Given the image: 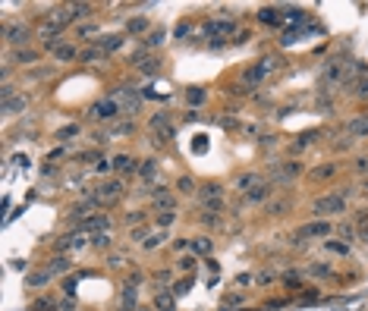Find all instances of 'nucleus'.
<instances>
[{"mask_svg": "<svg viewBox=\"0 0 368 311\" xmlns=\"http://www.w3.org/2000/svg\"><path fill=\"white\" fill-rule=\"evenodd\" d=\"M195 264H198L195 258H180V261H176V270H180V273H192Z\"/></svg>", "mask_w": 368, "mask_h": 311, "instance_id": "obj_30", "label": "nucleus"}, {"mask_svg": "<svg viewBox=\"0 0 368 311\" xmlns=\"http://www.w3.org/2000/svg\"><path fill=\"white\" fill-rule=\"evenodd\" d=\"M365 189H368V183H365Z\"/></svg>", "mask_w": 368, "mask_h": 311, "instance_id": "obj_51", "label": "nucleus"}, {"mask_svg": "<svg viewBox=\"0 0 368 311\" xmlns=\"http://www.w3.org/2000/svg\"><path fill=\"white\" fill-rule=\"evenodd\" d=\"M312 211L321 214V220H324V214H346V195H324L312 205Z\"/></svg>", "mask_w": 368, "mask_h": 311, "instance_id": "obj_2", "label": "nucleus"}, {"mask_svg": "<svg viewBox=\"0 0 368 311\" xmlns=\"http://www.w3.org/2000/svg\"><path fill=\"white\" fill-rule=\"evenodd\" d=\"M69 267H73V261H69L66 255H57V258L51 261V267H47V270H51V273H54V277H57V273H66Z\"/></svg>", "mask_w": 368, "mask_h": 311, "instance_id": "obj_21", "label": "nucleus"}, {"mask_svg": "<svg viewBox=\"0 0 368 311\" xmlns=\"http://www.w3.org/2000/svg\"><path fill=\"white\" fill-rule=\"evenodd\" d=\"M116 113H120V101L116 98H104L91 107V119H101V123H107V119H113Z\"/></svg>", "mask_w": 368, "mask_h": 311, "instance_id": "obj_4", "label": "nucleus"}, {"mask_svg": "<svg viewBox=\"0 0 368 311\" xmlns=\"http://www.w3.org/2000/svg\"><path fill=\"white\" fill-rule=\"evenodd\" d=\"M120 192H123V183H120V179H110V183H101L94 195H98L101 201H116V198H120Z\"/></svg>", "mask_w": 368, "mask_h": 311, "instance_id": "obj_10", "label": "nucleus"}, {"mask_svg": "<svg viewBox=\"0 0 368 311\" xmlns=\"http://www.w3.org/2000/svg\"><path fill=\"white\" fill-rule=\"evenodd\" d=\"M136 66L142 69V73H148V76L158 73V60H154V57H136Z\"/></svg>", "mask_w": 368, "mask_h": 311, "instance_id": "obj_23", "label": "nucleus"}, {"mask_svg": "<svg viewBox=\"0 0 368 311\" xmlns=\"http://www.w3.org/2000/svg\"><path fill=\"white\" fill-rule=\"evenodd\" d=\"M255 186H258V176L255 173H242L239 179H236V189H242V192H252Z\"/></svg>", "mask_w": 368, "mask_h": 311, "instance_id": "obj_24", "label": "nucleus"}, {"mask_svg": "<svg viewBox=\"0 0 368 311\" xmlns=\"http://www.w3.org/2000/svg\"><path fill=\"white\" fill-rule=\"evenodd\" d=\"M355 94H359V98H368V79H362L359 85H355Z\"/></svg>", "mask_w": 368, "mask_h": 311, "instance_id": "obj_43", "label": "nucleus"}, {"mask_svg": "<svg viewBox=\"0 0 368 311\" xmlns=\"http://www.w3.org/2000/svg\"><path fill=\"white\" fill-rule=\"evenodd\" d=\"M189 286H192V280H180L170 292H173V295H186V292H189Z\"/></svg>", "mask_w": 368, "mask_h": 311, "instance_id": "obj_40", "label": "nucleus"}, {"mask_svg": "<svg viewBox=\"0 0 368 311\" xmlns=\"http://www.w3.org/2000/svg\"><path fill=\"white\" fill-rule=\"evenodd\" d=\"M205 98H208L205 88H189V91H186V101H189V104H205Z\"/></svg>", "mask_w": 368, "mask_h": 311, "instance_id": "obj_28", "label": "nucleus"}, {"mask_svg": "<svg viewBox=\"0 0 368 311\" xmlns=\"http://www.w3.org/2000/svg\"><path fill=\"white\" fill-rule=\"evenodd\" d=\"M123 41H126L123 35H104V38H98V47H101L104 54H110V51H116V47H120Z\"/></svg>", "mask_w": 368, "mask_h": 311, "instance_id": "obj_16", "label": "nucleus"}, {"mask_svg": "<svg viewBox=\"0 0 368 311\" xmlns=\"http://www.w3.org/2000/svg\"><path fill=\"white\" fill-rule=\"evenodd\" d=\"M330 236V223L327 220H312V223H302L296 230V239H327Z\"/></svg>", "mask_w": 368, "mask_h": 311, "instance_id": "obj_3", "label": "nucleus"}, {"mask_svg": "<svg viewBox=\"0 0 368 311\" xmlns=\"http://www.w3.org/2000/svg\"><path fill=\"white\" fill-rule=\"evenodd\" d=\"M88 245L98 248V252H107V248L113 245V242H110V233H94V236L88 239Z\"/></svg>", "mask_w": 368, "mask_h": 311, "instance_id": "obj_20", "label": "nucleus"}, {"mask_svg": "<svg viewBox=\"0 0 368 311\" xmlns=\"http://www.w3.org/2000/svg\"><path fill=\"white\" fill-rule=\"evenodd\" d=\"M274 66H277V60H274V57H265V60H258V66H252V69L246 73V82H249V85H255V82H261V79H265V76H268Z\"/></svg>", "mask_w": 368, "mask_h": 311, "instance_id": "obj_6", "label": "nucleus"}, {"mask_svg": "<svg viewBox=\"0 0 368 311\" xmlns=\"http://www.w3.org/2000/svg\"><path fill=\"white\" fill-rule=\"evenodd\" d=\"M116 98H120L123 101V113H129V116H133V113H139V94H133V88H120V91H116Z\"/></svg>", "mask_w": 368, "mask_h": 311, "instance_id": "obj_12", "label": "nucleus"}, {"mask_svg": "<svg viewBox=\"0 0 368 311\" xmlns=\"http://www.w3.org/2000/svg\"><path fill=\"white\" fill-rule=\"evenodd\" d=\"M54 54H57V60H63V63H66V60H76V57H79V51H76L73 44H60Z\"/></svg>", "mask_w": 368, "mask_h": 311, "instance_id": "obj_25", "label": "nucleus"}, {"mask_svg": "<svg viewBox=\"0 0 368 311\" xmlns=\"http://www.w3.org/2000/svg\"><path fill=\"white\" fill-rule=\"evenodd\" d=\"M145 217H148V214H145V211H129V217H126V223H129V226H139V223H142V220H145Z\"/></svg>", "mask_w": 368, "mask_h": 311, "instance_id": "obj_35", "label": "nucleus"}, {"mask_svg": "<svg viewBox=\"0 0 368 311\" xmlns=\"http://www.w3.org/2000/svg\"><path fill=\"white\" fill-rule=\"evenodd\" d=\"M82 230H91V236L94 233H107L110 230V217L107 214H88L82 223H76V233H82Z\"/></svg>", "mask_w": 368, "mask_h": 311, "instance_id": "obj_5", "label": "nucleus"}, {"mask_svg": "<svg viewBox=\"0 0 368 311\" xmlns=\"http://www.w3.org/2000/svg\"><path fill=\"white\" fill-rule=\"evenodd\" d=\"M13 60H19V63H35V54L32 51H16Z\"/></svg>", "mask_w": 368, "mask_h": 311, "instance_id": "obj_42", "label": "nucleus"}, {"mask_svg": "<svg viewBox=\"0 0 368 311\" xmlns=\"http://www.w3.org/2000/svg\"><path fill=\"white\" fill-rule=\"evenodd\" d=\"M161 41H164V32H151V38L145 35V47H158Z\"/></svg>", "mask_w": 368, "mask_h": 311, "instance_id": "obj_41", "label": "nucleus"}, {"mask_svg": "<svg viewBox=\"0 0 368 311\" xmlns=\"http://www.w3.org/2000/svg\"><path fill=\"white\" fill-rule=\"evenodd\" d=\"M359 173H368V158H365V161H359Z\"/></svg>", "mask_w": 368, "mask_h": 311, "instance_id": "obj_50", "label": "nucleus"}, {"mask_svg": "<svg viewBox=\"0 0 368 311\" xmlns=\"http://www.w3.org/2000/svg\"><path fill=\"white\" fill-rule=\"evenodd\" d=\"M330 173H334V167H321V170H315L312 176H318V179H324V176H330Z\"/></svg>", "mask_w": 368, "mask_h": 311, "instance_id": "obj_45", "label": "nucleus"}, {"mask_svg": "<svg viewBox=\"0 0 368 311\" xmlns=\"http://www.w3.org/2000/svg\"><path fill=\"white\" fill-rule=\"evenodd\" d=\"M330 252H337V255H349V245L346 242H324Z\"/></svg>", "mask_w": 368, "mask_h": 311, "instance_id": "obj_37", "label": "nucleus"}, {"mask_svg": "<svg viewBox=\"0 0 368 311\" xmlns=\"http://www.w3.org/2000/svg\"><path fill=\"white\" fill-rule=\"evenodd\" d=\"M308 273H312V277H327L330 267L327 264H312V267H308Z\"/></svg>", "mask_w": 368, "mask_h": 311, "instance_id": "obj_39", "label": "nucleus"}, {"mask_svg": "<svg viewBox=\"0 0 368 311\" xmlns=\"http://www.w3.org/2000/svg\"><path fill=\"white\" fill-rule=\"evenodd\" d=\"M287 19H290V22H302L305 16H302V10H290V16H287Z\"/></svg>", "mask_w": 368, "mask_h": 311, "instance_id": "obj_46", "label": "nucleus"}, {"mask_svg": "<svg viewBox=\"0 0 368 311\" xmlns=\"http://www.w3.org/2000/svg\"><path fill=\"white\" fill-rule=\"evenodd\" d=\"M271 280H274V273H271V270H265V273L258 277V283H271Z\"/></svg>", "mask_w": 368, "mask_h": 311, "instance_id": "obj_49", "label": "nucleus"}, {"mask_svg": "<svg viewBox=\"0 0 368 311\" xmlns=\"http://www.w3.org/2000/svg\"><path fill=\"white\" fill-rule=\"evenodd\" d=\"M189 248H192V255H195V258H208L214 245H211V239H208V236H195L192 242H189Z\"/></svg>", "mask_w": 368, "mask_h": 311, "instance_id": "obj_14", "label": "nucleus"}, {"mask_svg": "<svg viewBox=\"0 0 368 311\" xmlns=\"http://www.w3.org/2000/svg\"><path fill=\"white\" fill-rule=\"evenodd\" d=\"M51 280H54V273H51V270H47V267H44V270H35V273H29V280H26V283L32 286V289H38V286H44V283H51Z\"/></svg>", "mask_w": 368, "mask_h": 311, "instance_id": "obj_17", "label": "nucleus"}, {"mask_svg": "<svg viewBox=\"0 0 368 311\" xmlns=\"http://www.w3.org/2000/svg\"><path fill=\"white\" fill-rule=\"evenodd\" d=\"M29 38H32V32H29V26H26V22H10V26H7V41L13 44V47L26 44Z\"/></svg>", "mask_w": 368, "mask_h": 311, "instance_id": "obj_7", "label": "nucleus"}, {"mask_svg": "<svg viewBox=\"0 0 368 311\" xmlns=\"http://www.w3.org/2000/svg\"><path fill=\"white\" fill-rule=\"evenodd\" d=\"M180 192H192V179H186V176L180 179Z\"/></svg>", "mask_w": 368, "mask_h": 311, "instance_id": "obj_47", "label": "nucleus"}, {"mask_svg": "<svg viewBox=\"0 0 368 311\" xmlns=\"http://www.w3.org/2000/svg\"><path fill=\"white\" fill-rule=\"evenodd\" d=\"M268 195H271V183H258L252 192H246V201L249 205H258V201H265Z\"/></svg>", "mask_w": 368, "mask_h": 311, "instance_id": "obj_15", "label": "nucleus"}, {"mask_svg": "<svg viewBox=\"0 0 368 311\" xmlns=\"http://www.w3.org/2000/svg\"><path fill=\"white\" fill-rule=\"evenodd\" d=\"M73 135H79V126H76V123H73V126H63L60 132H57V138H60V141H69Z\"/></svg>", "mask_w": 368, "mask_h": 311, "instance_id": "obj_34", "label": "nucleus"}, {"mask_svg": "<svg viewBox=\"0 0 368 311\" xmlns=\"http://www.w3.org/2000/svg\"><path fill=\"white\" fill-rule=\"evenodd\" d=\"M201 223H205V226H220L223 220L217 217V214H211V211H208V214H201Z\"/></svg>", "mask_w": 368, "mask_h": 311, "instance_id": "obj_38", "label": "nucleus"}, {"mask_svg": "<svg viewBox=\"0 0 368 311\" xmlns=\"http://www.w3.org/2000/svg\"><path fill=\"white\" fill-rule=\"evenodd\" d=\"M173 220H176V211H161V217H158V220H154V223H158V226H161V230H167V226H170Z\"/></svg>", "mask_w": 368, "mask_h": 311, "instance_id": "obj_31", "label": "nucleus"}, {"mask_svg": "<svg viewBox=\"0 0 368 311\" xmlns=\"http://www.w3.org/2000/svg\"><path fill=\"white\" fill-rule=\"evenodd\" d=\"M223 302H227V305H239V302H242V295H236V292H233V295L223 298Z\"/></svg>", "mask_w": 368, "mask_h": 311, "instance_id": "obj_48", "label": "nucleus"}, {"mask_svg": "<svg viewBox=\"0 0 368 311\" xmlns=\"http://www.w3.org/2000/svg\"><path fill=\"white\" fill-rule=\"evenodd\" d=\"M236 283H239V286H249V283H255V277H252V273H239V277H236Z\"/></svg>", "mask_w": 368, "mask_h": 311, "instance_id": "obj_44", "label": "nucleus"}, {"mask_svg": "<svg viewBox=\"0 0 368 311\" xmlns=\"http://www.w3.org/2000/svg\"><path fill=\"white\" fill-rule=\"evenodd\" d=\"M82 60H88V63H94V60H98V63H101V60H104V51L91 47V51H85V54H82Z\"/></svg>", "mask_w": 368, "mask_h": 311, "instance_id": "obj_36", "label": "nucleus"}, {"mask_svg": "<svg viewBox=\"0 0 368 311\" xmlns=\"http://www.w3.org/2000/svg\"><path fill=\"white\" fill-rule=\"evenodd\" d=\"M113 170L123 173V176H129V173L139 170V161L133 158V154H120V158H113Z\"/></svg>", "mask_w": 368, "mask_h": 311, "instance_id": "obj_13", "label": "nucleus"}, {"mask_svg": "<svg viewBox=\"0 0 368 311\" xmlns=\"http://www.w3.org/2000/svg\"><path fill=\"white\" fill-rule=\"evenodd\" d=\"M343 69H346V66H343V60H330V63L324 66V76H321V85H337V82L343 79Z\"/></svg>", "mask_w": 368, "mask_h": 311, "instance_id": "obj_9", "label": "nucleus"}, {"mask_svg": "<svg viewBox=\"0 0 368 311\" xmlns=\"http://www.w3.org/2000/svg\"><path fill=\"white\" fill-rule=\"evenodd\" d=\"M145 29H148V19H133V22L126 26L129 35H139V32H145Z\"/></svg>", "mask_w": 368, "mask_h": 311, "instance_id": "obj_33", "label": "nucleus"}, {"mask_svg": "<svg viewBox=\"0 0 368 311\" xmlns=\"http://www.w3.org/2000/svg\"><path fill=\"white\" fill-rule=\"evenodd\" d=\"M198 201H201V205H205L211 214H217V211H223V189H220L217 183L201 186V189H198Z\"/></svg>", "mask_w": 368, "mask_h": 311, "instance_id": "obj_1", "label": "nucleus"}, {"mask_svg": "<svg viewBox=\"0 0 368 311\" xmlns=\"http://www.w3.org/2000/svg\"><path fill=\"white\" fill-rule=\"evenodd\" d=\"M233 32H236V26L227 22V19H214V22H208V26H205L208 38H220V35H233Z\"/></svg>", "mask_w": 368, "mask_h": 311, "instance_id": "obj_11", "label": "nucleus"}, {"mask_svg": "<svg viewBox=\"0 0 368 311\" xmlns=\"http://www.w3.org/2000/svg\"><path fill=\"white\" fill-rule=\"evenodd\" d=\"M302 173V164L299 161H287L280 167V179H293V176H299Z\"/></svg>", "mask_w": 368, "mask_h": 311, "instance_id": "obj_22", "label": "nucleus"}, {"mask_svg": "<svg viewBox=\"0 0 368 311\" xmlns=\"http://www.w3.org/2000/svg\"><path fill=\"white\" fill-rule=\"evenodd\" d=\"M154 305H158L161 311H170L173 308V292L167 289V292H158V295H154Z\"/></svg>", "mask_w": 368, "mask_h": 311, "instance_id": "obj_26", "label": "nucleus"}, {"mask_svg": "<svg viewBox=\"0 0 368 311\" xmlns=\"http://www.w3.org/2000/svg\"><path fill=\"white\" fill-rule=\"evenodd\" d=\"M261 22H268V26L274 22V26H277V22H280V10H271V7H265V10H261Z\"/></svg>", "mask_w": 368, "mask_h": 311, "instance_id": "obj_29", "label": "nucleus"}, {"mask_svg": "<svg viewBox=\"0 0 368 311\" xmlns=\"http://www.w3.org/2000/svg\"><path fill=\"white\" fill-rule=\"evenodd\" d=\"M164 239H167L164 233H154V236H148V239H142V248H158Z\"/></svg>", "mask_w": 368, "mask_h": 311, "instance_id": "obj_32", "label": "nucleus"}, {"mask_svg": "<svg viewBox=\"0 0 368 311\" xmlns=\"http://www.w3.org/2000/svg\"><path fill=\"white\" fill-rule=\"evenodd\" d=\"M82 245H85V236H82V233H66L60 242H57V252H60V255H69V252H79Z\"/></svg>", "mask_w": 368, "mask_h": 311, "instance_id": "obj_8", "label": "nucleus"}, {"mask_svg": "<svg viewBox=\"0 0 368 311\" xmlns=\"http://www.w3.org/2000/svg\"><path fill=\"white\" fill-rule=\"evenodd\" d=\"M4 110H7V113H19V110H26V98H7V101H4Z\"/></svg>", "mask_w": 368, "mask_h": 311, "instance_id": "obj_27", "label": "nucleus"}, {"mask_svg": "<svg viewBox=\"0 0 368 311\" xmlns=\"http://www.w3.org/2000/svg\"><path fill=\"white\" fill-rule=\"evenodd\" d=\"M139 176L145 179V183H154V176H158V161H142L139 164Z\"/></svg>", "mask_w": 368, "mask_h": 311, "instance_id": "obj_19", "label": "nucleus"}, {"mask_svg": "<svg viewBox=\"0 0 368 311\" xmlns=\"http://www.w3.org/2000/svg\"><path fill=\"white\" fill-rule=\"evenodd\" d=\"M346 132H349V138H362V135H368V116L352 119V123L346 126Z\"/></svg>", "mask_w": 368, "mask_h": 311, "instance_id": "obj_18", "label": "nucleus"}]
</instances>
